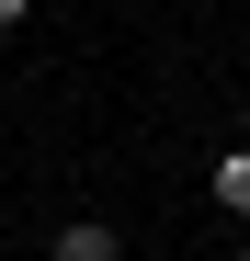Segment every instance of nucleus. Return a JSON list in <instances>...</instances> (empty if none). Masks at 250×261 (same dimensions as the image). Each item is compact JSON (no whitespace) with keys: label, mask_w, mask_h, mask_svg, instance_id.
I'll list each match as a JSON object with an SVG mask.
<instances>
[{"label":"nucleus","mask_w":250,"mask_h":261,"mask_svg":"<svg viewBox=\"0 0 250 261\" xmlns=\"http://www.w3.org/2000/svg\"><path fill=\"white\" fill-rule=\"evenodd\" d=\"M46 261H125V239L103 227V216H68V227L46 239Z\"/></svg>","instance_id":"nucleus-1"},{"label":"nucleus","mask_w":250,"mask_h":261,"mask_svg":"<svg viewBox=\"0 0 250 261\" xmlns=\"http://www.w3.org/2000/svg\"><path fill=\"white\" fill-rule=\"evenodd\" d=\"M216 204L250 216V148H216Z\"/></svg>","instance_id":"nucleus-2"},{"label":"nucleus","mask_w":250,"mask_h":261,"mask_svg":"<svg viewBox=\"0 0 250 261\" xmlns=\"http://www.w3.org/2000/svg\"><path fill=\"white\" fill-rule=\"evenodd\" d=\"M12 23H34V0H0V34H12Z\"/></svg>","instance_id":"nucleus-3"},{"label":"nucleus","mask_w":250,"mask_h":261,"mask_svg":"<svg viewBox=\"0 0 250 261\" xmlns=\"http://www.w3.org/2000/svg\"><path fill=\"white\" fill-rule=\"evenodd\" d=\"M239 261H250V250H239Z\"/></svg>","instance_id":"nucleus-4"}]
</instances>
